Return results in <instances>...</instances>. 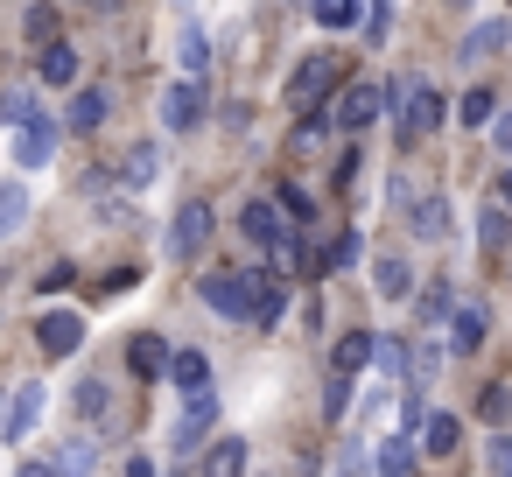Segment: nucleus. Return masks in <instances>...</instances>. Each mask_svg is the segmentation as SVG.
<instances>
[{
  "instance_id": "f257e3e1",
  "label": "nucleus",
  "mask_w": 512,
  "mask_h": 477,
  "mask_svg": "<svg viewBox=\"0 0 512 477\" xmlns=\"http://www.w3.org/2000/svg\"><path fill=\"white\" fill-rule=\"evenodd\" d=\"M386 113H393V127H400V148H414V141H428L435 127H442V92L428 85V78H393L386 85Z\"/></svg>"
},
{
  "instance_id": "f03ea898",
  "label": "nucleus",
  "mask_w": 512,
  "mask_h": 477,
  "mask_svg": "<svg viewBox=\"0 0 512 477\" xmlns=\"http://www.w3.org/2000/svg\"><path fill=\"white\" fill-rule=\"evenodd\" d=\"M330 92H344V64L330 57V50H316V57H302L295 64V78H288V99L302 106V113H316Z\"/></svg>"
},
{
  "instance_id": "7ed1b4c3",
  "label": "nucleus",
  "mask_w": 512,
  "mask_h": 477,
  "mask_svg": "<svg viewBox=\"0 0 512 477\" xmlns=\"http://www.w3.org/2000/svg\"><path fill=\"white\" fill-rule=\"evenodd\" d=\"M197 295H204V309H211V316H225V323L253 316V288H246V274H204V281H197Z\"/></svg>"
},
{
  "instance_id": "20e7f679",
  "label": "nucleus",
  "mask_w": 512,
  "mask_h": 477,
  "mask_svg": "<svg viewBox=\"0 0 512 477\" xmlns=\"http://www.w3.org/2000/svg\"><path fill=\"white\" fill-rule=\"evenodd\" d=\"M211 421H218V393H211V386H197V393H190V407H183V414H176V428H169V449H176V456H190V449L211 435Z\"/></svg>"
},
{
  "instance_id": "39448f33",
  "label": "nucleus",
  "mask_w": 512,
  "mask_h": 477,
  "mask_svg": "<svg viewBox=\"0 0 512 477\" xmlns=\"http://www.w3.org/2000/svg\"><path fill=\"white\" fill-rule=\"evenodd\" d=\"M155 113H162V127H176V134H190V127L204 120V85H197V78L183 71V78H176V85H169V92L155 99Z\"/></svg>"
},
{
  "instance_id": "423d86ee",
  "label": "nucleus",
  "mask_w": 512,
  "mask_h": 477,
  "mask_svg": "<svg viewBox=\"0 0 512 477\" xmlns=\"http://www.w3.org/2000/svg\"><path fill=\"white\" fill-rule=\"evenodd\" d=\"M379 113H386V85H344V99H337L330 127H344V134H365Z\"/></svg>"
},
{
  "instance_id": "0eeeda50",
  "label": "nucleus",
  "mask_w": 512,
  "mask_h": 477,
  "mask_svg": "<svg viewBox=\"0 0 512 477\" xmlns=\"http://www.w3.org/2000/svg\"><path fill=\"white\" fill-rule=\"evenodd\" d=\"M246 288H253V323H281L288 316V274L267 260V267H246Z\"/></svg>"
},
{
  "instance_id": "6e6552de",
  "label": "nucleus",
  "mask_w": 512,
  "mask_h": 477,
  "mask_svg": "<svg viewBox=\"0 0 512 477\" xmlns=\"http://www.w3.org/2000/svg\"><path fill=\"white\" fill-rule=\"evenodd\" d=\"M211 246V204H183L176 218H169V253L176 260H197Z\"/></svg>"
},
{
  "instance_id": "1a4fd4ad",
  "label": "nucleus",
  "mask_w": 512,
  "mask_h": 477,
  "mask_svg": "<svg viewBox=\"0 0 512 477\" xmlns=\"http://www.w3.org/2000/svg\"><path fill=\"white\" fill-rule=\"evenodd\" d=\"M36 337H43L50 358H71V351L85 344V316H78V309H50V316L36 323Z\"/></svg>"
},
{
  "instance_id": "9d476101",
  "label": "nucleus",
  "mask_w": 512,
  "mask_h": 477,
  "mask_svg": "<svg viewBox=\"0 0 512 477\" xmlns=\"http://www.w3.org/2000/svg\"><path fill=\"white\" fill-rule=\"evenodd\" d=\"M36 421H43V386H36V379H22V386H15V400H8V414H0V435L22 442Z\"/></svg>"
},
{
  "instance_id": "9b49d317",
  "label": "nucleus",
  "mask_w": 512,
  "mask_h": 477,
  "mask_svg": "<svg viewBox=\"0 0 512 477\" xmlns=\"http://www.w3.org/2000/svg\"><path fill=\"white\" fill-rule=\"evenodd\" d=\"M106 113H113V92H106V85H85V92L64 106V134H92V127H106Z\"/></svg>"
},
{
  "instance_id": "f8f14e48",
  "label": "nucleus",
  "mask_w": 512,
  "mask_h": 477,
  "mask_svg": "<svg viewBox=\"0 0 512 477\" xmlns=\"http://www.w3.org/2000/svg\"><path fill=\"white\" fill-rule=\"evenodd\" d=\"M50 155H57V120L36 113L29 127H15V162H22V169H43Z\"/></svg>"
},
{
  "instance_id": "ddd939ff",
  "label": "nucleus",
  "mask_w": 512,
  "mask_h": 477,
  "mask_svg": "<svg viewBox=\"0 0 512 477\" xmlns=\"http://www.w3.org/2000/svg\"><path fill=\"white\" fill-rule=\"evenodd\" d=\"M239 232H246L253 246H274V239L288 232V211H281L274 197H260V204H246V211H239Z\"/></svg>"
},
{
  "instance_id": "4468645a",
  "label": "nucleus",
  "mask_w": 512,
  "mask_h": 477,
  "mask_svg": "<svg viewBox=\"0 0 512 477\" xmlns=\"http://www.w3.org/2000/svg\"><path fill=\"white\" fill-rule=\"evenodd\" d=\"M407 225H414V239H449V225H456V211H449V197H414L407 204Z\"/></svg>"
},
{
  "instance_id": "2eb2a0df",
  "label": "nucleus",
  "mask_w": 512,
  "mask_h": 477,
  "mask_svg": "<svg viewBox=\"0 0 512 477\" xmlns=\"http://www.w3.org/2000/svg\"><path fill=\"white\" fill-rule=\"evenodd\" d=\"M127 372H134V379H169V344H162L155 330L127 337Z\"/></svg>"
},
{
  "instance_id": "dca6fc26",
  "label": "nucleus",
  "mask_w": 512,
  "mask_h": 477,
  "mask_svg": "<svg viewBox=\"0 0 512 477\" xmlns=\"http://www.w3.org/2000/svg\"><path fill=\"white\" fill-rule=\"evenodd\" d=\"M484 344V302H456V323H449V351L470 358Z\"/></svg>"
},
{
  "instance_id": "f3484780",
  "label": "nucleus",
  "mask_w": 512,
  "mask_h": 477,
  "mask_svg": "<svg viewBox=\"0 0 512 477\" xmlns=\"http://www.w3.org/2000/svg\"><path fill=\"white\" fill-rule=\"evenodd\" d=\"M421 449H428L435 463L456 456V449H463V421H456V414H428V421H421Z\"/></svg>"
},
{
  "instance_id": "a211bd4d",
  "label": "nucleus",
  "mask_w": 512,
  "mask_h": 477,
  "mask_svg": "<svg viewBox=\"0 0 512 477\" xmlns=\"http://www.w3.org/2000/svg\"><path fill=\"white\" fill-rule=\"evenodd\" d=\"M505 43H512V22H477V29H470V43H463L456 57H463V64H484V57H498Z\"/></svg>"
},
{
  "instance_id": "6ab92c4d",
  "label": "nucleus",
  "mask_w": 512,
  "mask_h": 477,
  "mask_svg": "<svg viewBox=\"0 0 512 477\" xmlns=\"http://www.w3.org/2000/svg\"><path fill=\"white\" fill-rule=\"evenodd\" d=\"M358 253H365V232L358 225H344L330 246H323V260H316V274H344V267H358Z\"/></svg>"
},
{
  "instance_id": "aec40b11",
  "label": "nucleus",
  "mask_w": 512,
  "mask_h": 477,
  "mask_svg": "<svg viewBox=\"0 0 512 477\" xmlns=\"http://www.w3.org/2000/svg\"><path fill=\"white\" fill-rule=\"evenodd\" d=\"M372 288H379L386 302H400V295L414 288V267H407L400 253H386V260H372Z\"/></svg>"
},
{
  "instance_id": "412c9836",
  "label": "nucleus",
  "mask_w": 512,
  "mask_h": 477,
  "mask_svg": "<svg viewBox=\"0 0 512 477\" xmlns=\"http://www.w3.org/2000/svg\"><path fill=\"white\" fill-rule=\"evenodd\" d=\"M169 379H176L183 393H197V386H211V358L183 344V351H169Z\"/></svg>"
},
{
  "instance_id": "4be33fe9",
  "label": "nucleus",
  "mask_w": 512,
  "mask_h": 477,
  "mask_svg": "<svg viewBox=\"0 0 512 477\" xmlns=\"http://www.w3.org/2000/svg\"><path fill=\"white\" fill-rule=\"evenodd\" d=\"M29 225V190L22 183H0V239H15Z\"/></svg>"
},
{
  "instance_id": "5701e85b",
  "label": "nucleus",
  "mask_w": 512,
  "mask_h": 477,
  "mask_svg": "<svg viewBox=\"0 0 512 477\" xmlns=\"http://www.w3.org/2000/svg\"><path fill=\"white\" fill-rule=\"evenodd\" d=\"M43 85H78V50L71 43H43Z\"/></svg>"
},
{
  "instance_id": "b1692460",
  "label": "nucleus",
  "mask_w": 512,
  "mask_h": 477,
  "mask_svg": "<svg viewBox=\"0 0 512 477\" xmlns=\"http://www.w3.org/2000/svg\"><path fill=\"white\" fill-rule=\"evenodd\" d=\"M155 169H162V148H155V141H141V148L120 162V183H127V190H141V183H155Z\"/></svg>"
},
{
  "instance_id": "393cba45",
  "label": "nucleus",
  "mask_w": 512,
  "mask_h": 477,
  "mask_svg": "<svg viewBox=\"0 0 512 477\" xmlns=\"http://www.w3.org/2000/svg\"><path fill=\"white\" fill-rule=\"evenodd\" d=\"M505 232H512V211L491 197V204H484V218H477V246H484V253H505Z\"/></svg>"
},
{
  "instance_id": "a878e982",
  "label": "nucleus",
  "mask_w": 512,
  "mask_h": 477,
  "mask_svg": "<svg viewBox=\"0 0 512 477\" xmlns=\"http://www.w3.org/2000/svg\"><path fill=\"white\" fill-rule=\"evenodd\" d=\"M267 260H274L281 274H302V267H316V260H309V239H302V232H281V239L267 246Z\"/></svg>"
},
{
  "instance_id": "bb28decb",
  "label": "nucleus",
  "mask_w": 512,
  "mask_h": 477,
  "mask_svg": "<svg viewBox=\"0 0 512 477\" xmlns=\"http://www.w3.org/2000/svg\"><path fill=\"white\" fill-rule=\"evenodd\" d=\"M365 358H372V330H344V337H337V351H330V365H337V372H365Z\"/></svg>"
},
{
  "instance_id": "cd10ccee",
  "label": "nucleus",
  "mask_w": 512,
  "mask_h": 477,
  "mask_svg": "<svg viewBox=\"0 0 512 477\" xmlns=\"http://www.w3.org/2000/svg\"><path fill=\"white\" fill-rule=\"evenodd\" d=\"M372 358H379L386 379H407L414 372V344H400V337H372Z\"/></svg>"
},
{
  "instance_id": "c85d7f7f",
  "label": "nucleus",
  "mask_w": 512,
  "mask_h": 477,
  "mask_svg": "<svg viewBox=\"0 0 512 477\" xmlns=\"http://www.w3.org/2000/svg\"><path fill=\"white\" fill-rule=\"evenodd\" d=\"M358 22H365L358 0H316V29H330V36H337V29H358Z\"/></svg>"
},
{
  "instance_id": "c756f323",
  "label": "nucleus",
  "mask_w": 512,
  "mask_h": 477,
  "mask_svg": "<svg viewBox=\"0 0 512 477\" xmlns=\"http://www.w3.org/2000/svg\"><path fill=\"white\" fill-rule=\"evenodd\" d=\"M372 463H379V470H386V477H400V470H414V442H407V428H400V435H386V442H379V456H372Z\"/></svg>"
},
{
  "instance_id": "7c9ffc66",
  "label": "nucleus",
  "mask_w": 512,
  "mask_h": 477,
  "mask_svg": "<svg viewBox=\"0 0 512 477\" xmlns=\"http://www.w3.org/2000/svg\"><path fill=\"white\" fill-rule=\"evenodd\" d=\"M239 463H246V442H239V435H218V442L204 449V470H211V477H225V470H239Z\"/></svg>"
},
{
  "instance_id": "2f4dec72",
  "label": "nucleus",
  "mask_w": 512,
  "mask_h": 477,
  "mask_svg": "<svg viewBox=\"0 0 512 477\" xmlns=\"http://www.w3.org/2000/svg\"><path fill=\"white\" fill-rule=\"evenodd\" d=\"M29 120H36V92L8 85V92H0V127H29Z\"/></svg>"
},
{
  "instance_id": "473e14b6",
  "label": "nucleus",
  "mask_w": 512,
  "mask_h": 477,
  "mask_svg": "<svg viewBox=\"0 0 512 477\" xmlns=\"http://www.w3.org/2000/svg\"><path fill=\"white\" fill-rule=\"evenodd\" d=\"M176 50H183V71H190V78H204V64H211L204 29H176Z\"/></svg>"
},
{
  "instance_id": "72a5a7b5",
  "label": "nucleus",
  "mask_w": 512,
  "mask_h": 477,
  "mask_svg": "<svg viewBox=\"0 0 512 477\" xmlns=\"http://www.w3.org/2000/svg\"><path fill=\"white\" fill-rule=\"evenodd\" d=\"M323 141H330V120H316V113H309V120L288 134V155H323Z\"/></svg>"
},
{
  "instance_id": "f704fd0d",
  "label": "nucleus",
  "mask_w": 512,
  "mask_h": 477,
  "mask_svg": "<svg viewBox=\"0 0 512 477\" xmlns=\"http://www.w3.org/2000/svg\"><path fill=\"white\" fill-rule=\"evenodd\" d=\"M351 379H358V372H337V365H330V386H323V421H344V407H351Z\"/></svg>"
},
{
  "instance_id": "c9c22d12",
  "label": "nucleus",
  "mask_w": 512,
  "mask_h": 477,
  "mask_svg": "<svg viewBox=\"0 0 512 477\" xmlns=\"http://www.w3.org/2000/svg\"><path fill=\"white\" fill-rule=\"evenodd\" d=\"M491 113H498V99H491V92H463V106H456V120H463V127H491Z\"/></svg>"
},
{
  "instance_id": "e433bc0d",
  "label": "nucleus",
  "mask_w": 512,
  "mask_h": 477,
  "mask_svg": "<svg viewBox=\"0 0 512 477\" xmlns=\"http://www.w3.org/2000/svg\"><path fill=\"white\" fill-rule=\"evenodd\" d=\"M106 400H113V386H106V379H85V386H78V414H85V421H99V414H106Z\"/></svg>"
},
{
  "instance_id": "4c0bfd02",
  "label": "nucleus",
  "mask_w": 512,
  "mask_h": 477,
  "mask_svg": "<svg viewBox=\"0 0 512 477\" xmlns=\"http://www.w3.org/2000/svg\"><path fill=\"white\" fill-rule=\"evenodd\" d=\"M92 463H99V449H92V442H64V449L50 456V470H92Z\"/></svg>"
},
{
  "instance_id": "58836bf2",
  "label": "nucleus",
  "mask_w": 512,
  "mask_h": 477,
  "mask_svg": "<svg viewBox=\"0 0 512 477\" xmlns=\"http://www.w3.org/2000/svg\"><path fill=\"white\" fill-rule=\"evenodd\" d=\"M22 29H29V43H57V15L43 8V0H36L29 15H22Z\"/></svg>"
},
{
  "instance_id": "ea45409f",
  "label": "nucleus",
  "mask_w": 512,
  "mask_h": 477,
  "mask_svg": "<svg viewBox=\"0 0 512 477\" xmlns=\"http://www.w3.org/2000/svg\"><path fill=\"white\" fill-rule=\"evenodd\" d=\"M386 29H393V0H372L365 8V43H386Z\"/></svg>"
},
{
  "instance_id": "a19ab883",
  "label": "nucleus",
  "mask_w": 512,
  "mask_h": 477,
  "mask_svg": "<svg viewBox=\"0 0 512 477\" xmlns=\"http://www.w3.org/2000/svg\"><path fill=\"white\" fill-rule=\"evenodd\" d=\"M274 204L288 211V225H309V211H316V204H309V190H274Z\"/></svg>"
},
{
  "instance_id": "79ce46f5",
  "label": "nucleus",
  "mask_w": 512,
  "mask_h": 477,
  "mask_svg": "<svg viewBox=\"0 0 512 477\" xmlns=\"http://www.w3.org/2000/svg\"><path fill=\"white\" fill-rule=\"evenodd\" d=\"M505 407H512V386H484L477 414H484V421H505Z\"/></svg>"
},
{
  "instance_id": "37998d69",
  "label": "nucleus",
  "mask_w": 512,
  "mask_h": 477,
  "mask_svg": "<svg viewBox=\"0 0 512 477\" xmlns=\"http://www.w3.org/2000/svg\"><path fill=\"white\" fill-rule=\"evenodd\" d=\"M442 316H449V288H428L421 295V323H442Z\"/></svg>"
},
{
  "instance_id": "c03bdc74",
  "label": "nucleus",
  "mask_w": 512,
  "mask_h": 477,
  "mask_svg": "<svg viewBox=\"0 0 512 477\" xmlns=\"http://www.w3.org/2000/svg\"><path fill=\"white\" fill-rule=\"evenodd\" d=\"M491 148L512 162V113H491Z\"/></svg>"
},
{
  "instance_id": "a18cd8bd",
  "label": "nucleus",
  "mask_w": 512,
  "mask_h": 477,
  "mask_svg": "<svg viewBox=\"0 0 512 477\" xmlns=\"http://www.w3.org/2000/svg\"><path fill=\"white\" fill-rule=\"evenodd\" d=\"M351 176H358V148H344V155H337V169H330V183H337V190H351Z\"/></svg>"
},
{
  "instance_id": "49530a36",
  "label": "nucleus",
  "mask_w": 512,
  "mask_h": 477,
  "mask_svg": "<svg viewBox=\"0 0 512 477\" xmlns=\"http://www.w3.org/2000/svg\"><path fill=\"white\" fill-rule=\"evenodd\" d=\"M484 463H491V470H512V435H491V449H484Z\"/></svg>"
},
{
  "instance_id": "de8ad7c7",
  "label": "nucleus",
  "mask_w": 512,
  "mask_h": 477,
  "mask_svg": "<svg viewBox=\"0 0 512 477\" xmlns=\"http://www.w3.org/2000/svg\"><path fill=\"white\" fill-rule=\"evenodd\" d=\"M71 274H78L71 260H64V267H50V274H43V295H57V288H71Z\"/></svg>"
},
{
  "instance_id": "09e8293b",
  "label": "nucleus",
  "mask_w": 512,
  "mask_h": 477,
  "mask_svg": "<svg viewBox=\"0 0 512 477\" xmlns=\"http://www.w3.org/2000/svg\"><path fill=\"white\" fill-rule=\"evenodd\" d=\"M491 197H498V204L512 211V162H505V176H498V190H491Z\"/></svg>"
},
{
  "instance_id": "8fccbe9b",
  "label": "nucleus",
  "mask_w": 512,
  "mask_h": 477,
  "mask_svg": "<svg viewBox=\"0 0 512 477\" xmlns=\"http://www.w3.org/2000/svg\"><path fill=\"white\" fill-rule=\"evenodd\" d=\"M449 8H470V0H449Z\"/></svg>"
}]
</instances>
